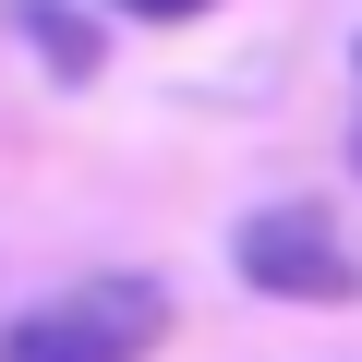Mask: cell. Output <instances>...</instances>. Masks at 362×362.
Segmentation results:
<instances>
[{
    "label": "cell",
    "mask_w": 362,
    "mask_h": 362,
    "mask_svg": "<svg viewBox=\"0 0 362 362\" xmlns=\"http://www.w3.org/2000/svg\"><path fill=\"white\" fill-rule=\"evenodd\" d=\"M0 25L37 49V73H49V85H97V73H109V25H97V13H73V0H0Z\"/></svg>",
    "instance_id": "cell-3"
},
{
    "label": "cell",
    "mask_w": 362,
    "mask_h": 362,
    "mask_svg": "<svg viewBox=\"0 0 362 362\" xmlns=\"http://www.w3.org/2000/svg\"><path fill=\"white\" fill-rule=\"evenodd\" d=\"M350 97H362V49H350ZM350 169H362V109H350Z\"/></svg>",
    "instance_id": "cell-5"
},
{
    "label": "cell",
    "mask_w": 362,
    "mask_h": 362,
    "mask_svg": "<svg viewBox=\"0 0 362 362\" xmlns=\"http://www.w3.org/2000/svg\"><path fill=\"white\" fill-rule=\"evenodd\" d=\"M169 326H181L169 278L109 266V278H73V290L25 302L13 326H0V362H157V350H169Z\"/></svg>",
    "instance_id": "cell-1"
},
{
    "label": "cell",
    "mask_w": 362,
    "mask_h": 362,
    "mask_svg": "<svg viewBox=\"0 0 362 362\" xmlns=\"http://www.w3.org/2000/svg\"><path fill=\"white\" fill-rule=\"evenodd\" d=\"M97 13H133V25H194V13H218V0H97Z\"/></svg>",
    "instance_id": "cell-4"
},
{
    "label": "cell",
    "mask_w": 362,
    "mask_h": 362,
    "mask_svg": "<svg viewBox=\"0 0 362 362\" xmlns=\"http://www.w3.org/2000/svg\"><path fill=\"white\" fill-rule=\"evenodd\" d=\"M230 266H242V290H266V302H302V314H338V302H362V254L338 242V218H326L314 194L242 206V230H230Z\"/></svg>",
    "instance_id": "cell-2"
}]
</instances>
